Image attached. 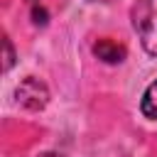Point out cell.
<instances>
[{
  "mask_svg": "<svg viewBox=\"0 0 157 157\" xmlns=\"http://www.w3.org/2000/svg\"><path fill=\"white\" fill-rule=\"evenodd\" d=\"M132 27L142 49L157 56V0H137L132 5Z\"/></svg>",
  "mask_w": 157,
  "mask_h": 157,
  "instance_id": "1",
  "label": "cell"
},
{
  "mask_svg": "<svg viewBox=\"0 0 157 157\" xmlns=\"http://www.w3.org/2000/svg\"><path fill=\"white\" fill-rule=\"evenodd\" d=\"M15 98L22 108L27 110H42L49 103V88L44 86V81H39L37 76H27L20 81V86L15 88Z\"/></svg>",
  "mask_w": 157,
  "mask_h": 157,
  "instance_id": "2",
  "label": "cell"
},
{
  "mask_svg": "<svg viewBox=\"0 0 157 157\" xmlns=\"http://www.w3.org/2000/svg\"><path fill=\"white\" fill-rule=\"evenodd\" d=\"M93 54H96L101 61H105V64H120L128 52H125L123 44H118V42H113V39H98V42L93 44Z\"/></svg>",
  "mask_w": 157,
  "mask_h": 157,
  "instance_id": "3",
  "label": "cell"
},
{
  "mask_svg": "<svg viewBox=\"0 0 157 157\" xmlns=\"http://www.w3.org/2000/svg\"><path fill=\"white\" fill-rule=\"evenodd\" d=\"M140 110H142L145 118L157 120V81H152L147 86V91H145V96L140 101Z\"/></svg>",
  "mask_w": 157,
  "mask_h": 157,
  "instance_id": "4",
  "label": "cell"
},
{
  "mask_svg": "<svg viewBox=\"0 0 157 157\" xmlns=\"http://www.w3.org/2000/svg\"><path fill=\"white\" fill-rule=\"evenodd\" d=\"M2 49H5L2 71H10V69H12V64H15V49H12V42H10V37H7V34L2 37Z\"/></svg>",
  "mask_w": 157,
  "mask_h": 157,
  "instance_id": "5",
  "label": "cell"
},
{
  "mask_svg": "<svg viewBox=\"0 0 157 157\" xmlns=\"http://www.w3.org/2000/svg\"><path fill=\"white\" fill-rule=\"evenodd\" d=\"M34 157H64V155H56V152H42V155H34Z\"/></svg>",
  "mask_w": 157,
  "mask_h": 157,
  "instance_id": "6",
  "label": "cell"
},
{
  "mask_svg": "<svg viewBox=\"0 0 157 157\" xmlns=\"http://www.w3.org/2000/svg\"><path fill=\"white\" fill-rule=\"evenodd\" d=\"M93 2H110V0H93Z\"/></svg>",
  "mask_w": 157,
  "mask_h": 157,
  "instance_id": "7",
  "label": "cell"
}]
</instances>
